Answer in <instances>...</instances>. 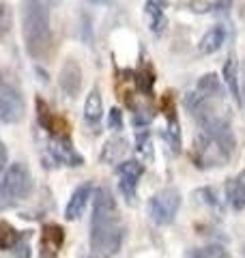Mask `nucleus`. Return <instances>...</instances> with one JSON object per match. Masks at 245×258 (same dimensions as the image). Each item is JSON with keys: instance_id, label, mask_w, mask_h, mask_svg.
Instances as JSON below:
<instances>
[{"instance_id": "nucleus-1", "label": "nucleus", "mask_w": 245, "mask_h": 258, "mask_svg": "<svg viewBox=\"0 0 245 258\" xmlns=\"http://www.w3.org/2000/svg\"><path fill=\"white\" fill-rule=\"evenodd\" d=\"M125 237L116 198L108 187L93 191V220H91V247L97 258H112L118 254Z\"/></svg>"}, {"instance_id": "nucleus-2", "label": "nucleus", "mask_w": 245, "mask_h": 258, "mask_svg": "<svg viewBox=\"0 0 245 258\" xmlns=\"http://www.w3.org/2000/svg\"><path fill=\"white\" fill-rule=\"evenodd\" d=\"M234 151V136L230 132L228 118L217 114L200 123V134L194 142L196 166L200 168H217L226 166Z\"/></svg>"}, {"instance_id": "nucleus-3", "label": "nucleus", "mask_w": 245, "mask_h": 258, "mask_svg": "<svg viewBox=\"0 0 245 258\" xmlns=\"http://www.w3.org/2000/svg\"><path fill=\"white\" fill-rule=\"evenodd\" d=\"M22 32L24 43L32 58L43 60L52 50V28L50 15L41 0H24L22 3Z\"/></svg>"}, {"instance_id": "nucleus-4", "label": "nucleus", "mask_w": 245, "mask_h": 258, "mask_svg": "<svg viewBox=\"0 0 245 258\" xmlns=\"http://www.w3.org/2000/svg\"><path fill=\"white\" fill-rule=\"evenodd\" d=\"M35 187L30 170L20 161H15L9 168H5L0 176V209H7L15 205L18 200L28 198Z\"/></svg>"}, {"instance_id": "nucleus-5", "label": "nucleus", "mask_w": 245, "mask_h": 258, "mask_svg": "<svg viewBox=\"0 0 245 258\" xmlns=\"http://www.w3.org/2000/svg\"><path fill=\"white\" fill-rule=\"evenodd\" d=\"M178 207H181V194H178V189L163 187L149 198L146 211H149V217L157 226H166L174 220Z\"/></svg>"}, {"instance_id": "nucleus-6", "label": "nucleus", "mask_w": 245, "mask_h": 258, "mask_svg": "<svg viewBox=\"0 0 245 258\" xmlns=\"http://www.w3.org/2000/svg\"><path fill=\"white\" fill-rule=\"evenodd\" d=\"M47 151L52 153L54 161H58V164H67V166H82L84 164V159H82L80 153L73 149L67 134L47 136Z\"/></svg>"}, {"instance_id": "nucleus-7", "label": "nucleus", "mask_w": 245, "mask_h": 258, "mask_svg": "<svg viewBox=\"0 0 245 258\" xmlns=\"http://www.w3.org/2000/svg\"><path fill=\"white\" fill-rule=\"evenodd\" d=\"M58 84L65 91V95L69 97H78L80 88H82V67L78 60L67 58L60 69V76H58Z\"/></svg>"}, {"instance_id": "nucleus-8", "label": "nucleus", "mask_w": 245, "mask_h": 258, "mask_svg": "<svg viewBox=\"0 0 245 258\" xmlns=\"http://www.w3.org/2000/svg\"><path fill=\"white\" fill-rule=\"evenodd\" d=\"M93 183L91 181H86V183H82L76 187V191L71 194V198H69V203H67V209H65V217H67L69 222L73 220H78V217L84 213V209L88 205V200L93 198Z\"/></svg>"}, {"instance_id": "nucleus-9", "label": "nucleus", "mask_w": 245, "mask_h": 258, "mask_svg": "<svg viewBox=\"0 0 245 258\" xmlns=\"http://www.w3.org/2000/svg\"><path fill=\"white\" fill-rule=\"evenodd\" d=\"M65 230L56 224H47L43 228V237H41V258H56L63 247Z\"/></svg>"}, {"instance_id": "nucleus-10", "label": "nucleus", "mask_w": 245, "mask_h": 258, "mask_svg": "<svg viewBox=\"0 0 245 258\" xmlns=\"http://www.w3.org/2000/svg\"><path fill=\"white\" fill-rule=\"evenodd\" d=\"M37 116L41 127L47 132V136H63L67 134V123L56 114H52V110L47 108V103L43 99H37Z\"/></svg>"}, {"instance_id": "nucleus-11", "label": "nucleus", "mask_w": 245, "mask_h": 258, "mask_svg": "<svg viewBox=\"0 0 245 258\" xmlns=\"http://www.w3.org/2000/svg\"><path fill=\"white\" fill-rule=\"evenodd\" d=\"M224 43H226V28H224V26H213L211 30L204 32V37L200 39L198 52H200L202 56L215 54Z\"/></svg>"}, {"instance_id": "nucleus-12", "label": "nucleus", "mask_w": 245, "mask_h": 258, "mask_svg": "<svg viewBox=\"0 0 245 258\" xmlns=\"http://www.w3.org/2000/svg\"><path fill=\"white\" fill-rule=\"evenodd\" d=\"M101 116H103V99H101L99 88H93L86 97V103H84V118L91 127H97Z\"/></svg>"}, {"instance_id": "nucleus-13", "label": "nucleus", "mask_w": 245, "mask_h": 258, "mask_svg": "<svg viewBox=\"0 0 245 258\" xmlns=\"http://www.w3.org/2000/svg\"><path fill=\"white\" fill-rule=\"evenodd\" d=\"M226 198L230 207L245 209V170L226 183Z\"/></svg>"}, {"instance_id": "nucleus-14", "label": "nucleus", "mask_w": 245, "mask_h": 258, "mask_svg": "<svg viewBox=\"0 0 245 258\" xmlns=\"http://www.w3.org/2000/svg\"><path fill=\"white\" fill-rule=\"evenodd\" d=\"M196 95L204 97V99H222V84L215 74H207L198 80L196 84Z\"/></svg>"}, {"instance_id": "nucleus-15", "label": "nucleus", "mask_w": 245, "mask_h": 258, "mask_svg": "<svg viewBox=\"0 0 245 258\" xmlns=\"http://www.w3.org/2000/svg\"><path fill=\"white\" fill-rule=\"evenodd\" d=\"M125 153H127V140L112 138L105 142V147L101 151V161H105V164H116V161L125 157Z\"/></svg>"}, {"instance_id": "nucleus-16", "label": "nucleus", "mask_w": 245, "mask_h": 258, "mask_svg": "<svg viewBox=\"0 0 245 258\" xmlns=\"http://www.w3.org/2000/svg\"><path fill=\"white\" fill-rule=\"evenodd\" d=\"M144 15H146V20H149V26L151 30L155 32V35H159V32L166 30V15H163V9L157 5V3H153V0H149V3L144 5Z\"/></svg>"}, {"instance_id": "nucleus-17", "label": "nucleus", "mask_w": 245, "mask_h": 258, "mask_svg": "<svg viewBox=\"0 0 245 258\" xmlns=\"http://www.w3.org/2000/svg\"><path fill=\"white\" fill-rule=\"evenodd\" d=\"M224 80L228 88H230V93L236 101H239V64H236V58L234 56H230L224 67Z\"/></svg>"}, {"instance_id": "nucleus-18", "label": "nucleus", "mask_w": 245, "mask_h": 258, "mask_svg": "<svg viewBox=\"0 0 245 258\" xmlns=\"http://www.w3.org/2000/svg\"><path fill=\"white\" fill-rule=\"evenodd\" d=\"M187 258H230L228 249L224 245H217V243H211V245H204L198 249H192Z\"/></svg>"}, {"instance_id": "nucleus-19", "label": "nucleus", "mask_w": 245, "mask_h": 258, "mask_svg": "<svg viewBox=\"0 0 245 258\" xmlns=\"http://www.w3.org/2000/svg\"><path fill=\"white\" fill-rule=\"evenodd\" d=\"M22 232H18L9 222H0V249H13V245L20 241Z\"/></svg>"}, {"instance_id": "nucleus-20", "label": "nucleus", "mask_w": 245, "mask_h": 258, "mask_svg": "<svg viewBox=\"0 0 245 258\" xmlns=\"http://www.w3.org/2000/svg\"><path fill=\"white\" fill-rule=\"evenodd\" d=\"M11 26H13L11 7L5 5V3H0V43H3L5 39L11 35Z\"/></svg>"}, {"instance_id": "nucleus-21", "label": "nucleus", "mask_w": 245, "mask_h": 258, "mask_svg": "<svg viewBox=\"0 0 245 258\" xmlns=\"http://www.w3.org/2000/svg\"><path fill=\"white\" fill-rule=\"evenodd\" d=\"M144 174V164L138 159H127L118 166V176H134V179H140Z\"/></svg>"}, {"instance_id": "nucleus-22", "label": "nucleus", "mask_w": 245, "mask_h": 258, "mask_svg": "<svg viewBox=\"0 0 245 258\" xmlns=\"http://www.w3.org/2000/svg\"><path fill=\"white\" fill-rule=\"evenodd\" d=\"M118 187H120V191H122V196H125L127 203H134L136 200V189H138V179H134V176H120Z\"/></svg>"}, {"instance_id": "nucleus-23", "label": "nucleus", "mask_w": 245, "mask_h": 258, "mask_svg": "<svg viewBox=\"0 0 245 258\" xmlns=\"http://www.w3.org/2000/svg\"><path fill=\"white\" fill-rule=\"evenodd\" d=\"M11 254L15 258H30V245H28V235H22L20 241L13 245Z\"/></svg>"}, {"instance_id": "nucleus-24", "label": "nucleus", "mask_w": 245, "mask_h": 258, "mask_svg": "<svg viewBox=\"0 0 245 258\" xmlns=\"http://www.w3.org/2000/svg\"><path fill=\"white\" fill-rule=\"evenodd\" d=\"M108 127L114 129V132H120L122 129V112L118 108H112L108 114Z\"/></svg>"}, {"instance_id": "nucleus-25", "label": "nucleus", "mask_w": 245, "mask_h": 258, "mask_svg": "<svg viewBox=\"0 0 245 258\" xmlns=\"http://www.w3.org/2000/svg\"><path fill=\"white\" fill-rule=\"evenodd\" d=\"M7 161H9V155H7V147L3 144V140H0V176H3L5 168H7Z\"/></svg>"}, {"instance_id": "nucleus-26", "label": "nucleus", "mask_w": 245, "mask_h": 258, "mask_svg": "<svg viewBox=\"0 0 245 258\" xmlns=\"http://www.w3.org/2000/svg\"><path fill=\"white\" fill-rule=\"evenodd\" d=\"M88 3H93V5H108L110 0H88Z\"/></svg>"}, {"instance_id": "nucleus-27", "label": "nucleus", "mask_w": 245, "mask_h": 258, "mask_svg": "<svg viewBox=\"0 0 245 258\" xmlns=\"http://www.w3.org/2000/svg\"><path fill=\"white\" fill-rule=\"evenodd\" d=\"M243 256H245V245H243Z\"/></svg>"}]
</instances>
